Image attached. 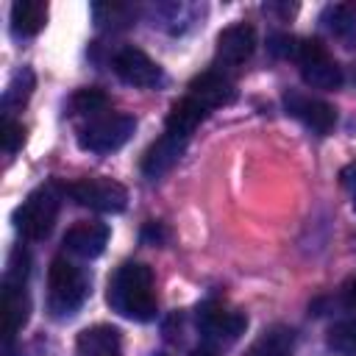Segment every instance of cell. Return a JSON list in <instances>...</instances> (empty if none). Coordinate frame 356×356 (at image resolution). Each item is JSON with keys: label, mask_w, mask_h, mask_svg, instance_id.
<instances>
[{"label": "cell", "mask_w": 356, "mask_h": 356, "mask_svg": "<svg viewBox=\"0 0 356 356\" xmlns=\"http://www.w3.org/2000/svg\"><path fill=\"white\" fill-rule=\"evenodd\" d=\"M114 72L128 83V86H139V89H153L164 81L161 67L139 47H122L117 50L114 61H111Z\"/></svg>", "instance_id": "9"}, {"label": "cell", "mask_w": 356, "mask_h": 356, "mask_svg": "<svg viewBox=\"0 0 356 356\" xmlns=\"http://www.w3.org/2000/svg\"><path fill=\"white\" fill-rule=\"evenodd\" d=\"M342 184L350 189V197H353V206H356V167H348L342 172Z\"/></svg>", "instance_id": "25"}, {"label": "cell", "mask_w": 356, "mask_h": 356, "mask_svg": "<svg viewBox=\"0 0 356 356\" xmlns=\"http://www.w3.org/2000/svg\"><path fill=\"white\" fill-rule=\"evenodd\" d=\"M189 356H217V350H214V348H209V345H200V348H195Z\"/></svg>", "instance_id": "27"}, {"label": "cell", "mask_w": 356, "mask_h": 356, "mask_svg": "<svg viewBox=\"0 0 356 356\" xmlns=\"http://www.w3.org/2000/svg\"><path fill=\"white\" fill-rule=\"evenodd\" d=\"M186 97H192L197 106L211 111V108H220V106H231L236 100V83L214 67V70H206L197 78H192Z\"/></svg>", "instance_id": "12"}, {"label": "cell", "mask_w": 356, "mask_h": 356, "mask_svg": "<svg viewBox=\"0 0 356 356\" xmlns=\"http://www.w3.org/2000/svg\"><path fill=\"white\" fill-rule=\"evenodd\" d=\"M75 356H122V337L114 325L83 328L75 339Z\"/></svg>", "instance_id": "15"}, {"label": "cell", "mask_w": 356, "mask_h": 356, "mask_svg": "<svg viewBox=\"0 0 356 356\" xmlns=\"http://www.w3.org/2000/svg\"><path fill=\"white\" fill-rule=\"evenodd\" d=\"M328 350L334 356H356V317H345L328 328Z\"/></svg>", "instance_id": "22"}, {"label": "cell", "mask_w": 356, "mask_h": 356, "mask_svg": "<svg viewBox=\"0 0 356 356\" xmlns=\"http://www.w3.org/2000/svg\"><path fill=\"white\" fill-rule=\"evenodd\" d=\"M292 348H295V339L289 328H270L256 339V345L250 348V356H292Z\"/></svg>", "instance_id": "20"}, {"label": "cell", "mask_w": 356, "mask_h": 356, "mask_svg": "<svg viewBox=\"0 0 356 356\" xmlns=\"http://www.w3.org/2000/svg\"><path fill=\"white\" fill-rule=\"evenodd\" d=\"M186 136L181 134H172V131H164L142 156V172L147 178H161L164 172H170L175 167V161L181 159L184 147H186Z\"/></svg>", "instance_id": "13"}, {"label": "cell", "mask_w": 356, "mask_h": 356, "mask_svg": "<svg viewBox=\"0 0 356 356\" xmlns=\"http://www.w3.org/2000/svg\"><path fill=\"white\" fill-rule=\"evenodd\" d=\"M256 50V31L248 22L228 25L217 36V70L228 75V70L242 67Z\"/></svg>", "instance_id": "10"}, {"label": "cell", "mask_w": 356, "mask_h": 356, "mask_svg": "<svg viewBox=\"0 0 356 356\" xmlns=\"http://www.w3.org/2000/svg\"><path fill=\"white\" fill-rule=\"evenodd\" d=\"M58 203H61V200H58V192H56L53 184L33 189V192L17 206V211H14V225H17V231H19L25 239H31V242L44 239V236L53 231V222H56V217H58Z\"/></svg>", "instance_id": "4"}, {"label": "cell", "mask_w": 356, "mask_h": 356, "mask_svg": "<svg viewBox=\"0 0 356 356\" xmlns=\"http://www.w3.org/2000/svg\"><path fill=\"white\" fill-rule=\"evenodd\" d=\"M47 22V3L19 0L11 6V31L17 36H36Z\"/></svg>", "instance_id": "16"}, {"label": "cell", "mask_w": 356, "mask_h": 356, "mask_svg": "<svg viewBox=\"0 0 356 356\" xmlns=\"http://www.w3.org/2000/svg\"><path fill=\"white\" fill-rule=\"evenodd\" d=\"M33 86H36V78H33V72H31L28 67H22V70L11 78L8 89L3 92V117H6V120H8L17 108H22V106L28 103Z\"/></svg>", "instance_id": "19"}, {"label": "cell", "mask_w": 356, "mask_h": 356, "mask_svg": "<svg viewBox=\"0 0 356 356\" xmlns=\"http://www.w3.org/2000/svg\"><path fill=\"white\" fill-rule=\"evenodd\" d=\"M106 106H108V97L100 89H78L67 103L72 117H86V120L106 114Z\"/></svg>", "instance_id": "21"}, {"label": "cell", "mask_w": 356, "mask_h": 356, "mask_svg": "<svg viewBox=\"0 0 356 356\" xmlns=\"http://www.w3.org/2000/svg\"><path fill=\"white\" fill-rule=\"evenodd\" d=\"M108 306L136 323H147L156 317V289L153 270L142 261H125L108 281Z\"/></svg>", "instance_id": "1"}, {"label": "cell", "mask_w": 356, "mask_h": 356, "mask_svg": "<svg viewBox=\"0 0 356 356\" xmlns=\"http://www.w3.org/2000/svg\"><path fill=\"white\" fill-rule=\"evenodd\" d=\"M284 106H286V114L289 117L300 120L309 131H314L320 136H325L337 125L334 106H328L320 97H312V95H303V92H286L284 95Z\"/></svg>", "instance_id": "11"}, {"label": "cell", "mask_w": 356, "mask_h": 356, "mask_svg": "<svg viewBox=\"0 0 356 356\" xmlns=\"http://www.w3.org/2000/svg\"><path fill=\"white\" fill-rule=\"evenodd\" d=\"M67 195L78 206H86V209H95V211H122L125 203H128L125 186L111 181V178H103V175L72 181L67 186Z\"/></svg>", "instance_id": "8"}, {"label": "cell", "mask_w": 356, "mask_h": 356, "mask_svg": "<svg viewBox=\"0 0 356 356\" xmlns=\"http://www.w3.org/2000/svg\"><path fill=\"white\" fill-rule=\"evenodd\" d=\"M209 111L203 108V106H197L192 97H181L172 108H170V114H167V131H172V134H181V136H192V131L203 122V117H206Z\"/></svg>", "instance_id": "18"}, {"label": "cell", "mask_w": 356, "mask_h": 356, "mask_svg": "<svg viewBox=\"0 0 356 356\" xmlns=\"http://www.w3.org/2000/svg\"><path fill=\"white\" fill-rule=\"evenodd\" d=\"M22 139H25V128H22V122H17L14 117L3 120V147H6L8 156H14V153L19 150Z\"/></svg>", "instance_id": "24"}, {"label": "cell", "mask_w": 356, "mask_h": 356, "mask_svg": "<svg viewBox=\"0 0 356 356\" xmlns=\"http://www.w3.org/2000/svg\"><path fill=\"white\" fill-rule=\"evenodd\" d=\"M136 131V120L131 114L122 111H106L95 120H89L81 134H78V145L89 153H114L120 150L131 134Z\"/></svg>", "instance_id": "6"}, {"label": "cell", "mask_w": 356, "mask_h": 356, "mask_svg": "<svg viewBox=\"0 0 356 356\" xmlns=\"http://www.w3.org/2000/svg\"><path fill=\"white\" fill-rule=\"evenodd\" d=\"M248 328V317L231 306H222L217 300H209L197 309V331L203 345L220 350L222 345L236 342Z\"/></svg>", "instance_id": "7"}, {"label": "cell", "mask_w": 356, "mask_h": 356, "mask_svg": "<svg viewBox=\"0 0 356 356\" xmlns=\"http://www.w3.org/2000/svg\"><path fill=\"white\" fill-rule=\"evenodd\" d=\"M292 61L300 67V78L312 89H339L342 83V70L331 58L323 42L317 39H295L292 47Z\"/></svg>", "instance_id": "5"}, {"label": "cell", "mask_w": 356, "mask_h": 356, "mask_svg": "<svg viewBox=\"0 0 356 356\" xmlns=\"http://www.w3.org/2000/svg\"><path fill=\"white\" fill-rule=\"evenodd\" d=\"M159 356H164V353H159Z\"/></svg>", "instance_id": "28"}, {"label": "cell", "mask_w": 356, "mask_h": 356, "mask_svg": "<svg viewBox=\"0 0 356 356\" xmlns=\"http://www.w3.org/2000/svg\"><path fill=\"white\" fill-rule=\"evenodd\" d=\"M342 295H345V306H350V309H356V278L342 289Z\"/></svg>", "instance_id": "26"}, {"label": "cell", "mask_w": 356, "mask_h": 356, "mask_svg": "<svg viewBox=\"0 0 356 356\" xmlns=\"http://www.w3.org/2000/svg\"><path fill=\"white\" fill-rule=\"evenodd\" d=\"M108 225L106 222H75L67 234H64V248L81 259H95L106 250L108 245Z\"/></svg>", "instance_id": "14"}, {"label": "cell", "mask_w": 356, "mask_h": 356, "mask_svg": "<svg viewBox=\"0 0 356 356\" xmlns=\"http://www.w3.org/2000/svg\"><path fill=\"white\" fill-rule=\"evenodd\" d=\"M28 253L22 248H17L11 253V261H8V270H6V278H3V303H0V312H3V334H6V342L14 339V334L28 323V314H31V298H28Z\"/></svg>", "instance_id": "3"}, {"label": "cell", "mask_w": 356, "mask_h": 356, "mask_svg": "<svg viewBox=\"0 0 356 356\" xmlns=\"http://www.w3.org/2000/svg\"><path fill=\"white\" fill-rule=\"evenodd\" d=\"M92 14L100 28H128L134 19V8L122 3H95Z\"/></svg>", "instance_id": "23"}, {"label": "cell", "mask_w": 356, "mask_h": 356, "mask_svg": "<svg viewBox=\"0 0 356 356\" xmlns=\"http://www.w3.org/2000/svg\"><path fill=\"white\" fill-rule=\"evenodd\" d=\"M89 295L86 273L64 256H56L47 270V309L53 317H70L81 309Z\"/></svg>", "instance_id": "2"}, {"label": "cell", "mask_w": 356, "mask_h": 356, "mask_svg": "<svg viewBox=\"0 0 356 356\" xmlns=\"http://www.w3.org/2000/svg\"><path fill=\"white\" fill-rule=\"evenodd\" d=\"M323 25L345 44L356 47V3H337L323 11Z\"/></svg>", "instance_id": "17"}]
</instances>
